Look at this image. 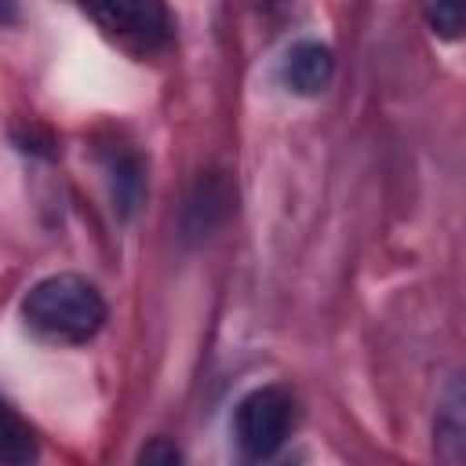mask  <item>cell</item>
Returning a JSON list of instances; mask_svg holds the SVG:
<instances>
[{"label":"cell","instance_id":"cell-4","mask_svg":"<svg viewBox=\"0 0 466 466\" xmlns=\"http://www.w3.org/2000/svg\"><path fill=\"white\" fill-rule=\"evenodd\" d=\"M284 84L295 95H320L335 76V55L320 40H299L284 58Z\"/></svg>","mask_w":466,"mask_h":466},{"label":"cell","instance_id":"cell-6","mask_svg":"<svg viewBox=\"0 0 466 466\" xmlns=\"http://www.w3.org/2000/svg\"><path fill=\"white\" fill-rule=\"evenodd\" d=\"M29 459H36V437L22 422V415H15L0 400V462H29Z\"/></svg>","mask_w":466,"mask_h":466},{"label":"cell","instance_id":"cell-5","mask_svg":"<svg viewBox=\"0 0 466 466\" xmlns=\"http://www.w3.org/2000/svg\"><path fill=\"white\" fill-rule=\"evenodd\" d=\"M433 437H437V455L448 466H459L466 459V393H462L459 375H451V382L441 393Z\"/></svg>","mask_w":466,"mask_h":466},{"label":"cell","instance_id":"cell-7","mask_svg":"<svg viewBox=\"0 0 466 466\" xmlns=\"http://www.w3.org/2000/svg\"><path fill=\"white\" fill-rule=\"evenodd\" d=\"M422 15L430 29L444 40L462 36V18H466V0H422Z\"/></svg>","mask_w":466,"mask_h":466},{"label":"cell","instance_id":"cell-8","mask_svg":"<svg viewBox=\"0 0 466 466\" xmlns=\"http://www.w3.org/2000/svg\"><path fill=\"white\" fill-rule=\"evenodd\" d=\"M142 462H178L182 455H178V448L175 444H167L164 437H157L149 448H142V455H138Z\"/></svg>","mask_w":466,"mask_h":466},{"label":"cell","instance_id":"cell-1","mask_svg":"<svg viewBox=\"0 0 466 466\" xmlns=\"http://www.w3.org/2000/svg\"><path fill=\"white\" fill-rule=\"evenodd\" d=\"M25 324L51 342H87L106 320V299L76 273H55L29 288L22 299Z\"/></svg>","mask_w":466,"mask_h":466},{"label":"cell","instance_id":"cell-2","mask_svg":"<svg viewBox=\"0 0 466 466\" xmlns=\"http://www.w3.org/2000/svg\"><path fill=\"white\" fill-rule=\"evenodd\" d=\"M291 426H295V400L280 386L251 390L233 411V441L240 455L251 462L273 459L284 448Z\"/></svg>","mask_w":466,"mask_h":466},{"label":"cell","instance_id":"cell-3","mask_svg":"<svg viewBox=\"0 0 466 466\" xmlns=\"http://www.w3.org/2000/svg\"><path fill=\"white\" fill-rule=\"evenodd\" d=\"M80 11L113 40L153 51L167 40V15L157 0H76Z\"/></svg>","mask_w":466,"mask_h":466}]
</instances>
